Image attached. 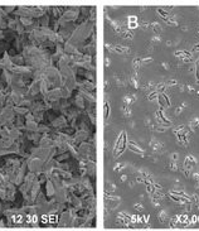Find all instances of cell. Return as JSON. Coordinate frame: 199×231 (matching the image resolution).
Wrapping results in <instances>:
<instances>
[{
    "label": "cell",
    "mask_w": 199,
    "mask_h": 231,
    "mask_svg": "<svg viewBox=\"0 0 199 231\" xmlns=\"http://www.w3.org/2000/svg\"><path fill=\"white\" fill-rule=\"evenodd\" d=\"M125 148H126V133L122 131L121 135L118 137V139L116 142V145H115V157L120 156V154L125 150Z\"/></svg>",
    "instance_id": "obj_1"
},
{
    "label": "cell",
    "mask_w": 199,
    "mask_h": 231,
    "mask_svg": "<svg viewBox=\"0 0 199 231\" xmlns=\"http://www.w3.org/2000/svg\"><path fill=\"white\" fill-rule=\"evenodd\" d=\"M157 101H159V104L161 105V107H169L171 105L170 104V100L168 97V95L164 93V92H161L160 95H157Z\"/></svg>",
    "instance_id": "obj_2"
},
{
    "label": "cell",
    "mask_w": 199,
    "mask_h": 231,
    "mask_svg": "<svg viewBox=\"0 0 199 231\" xmlns=\"http://www.w3.org/2000/svg\"><path fill=\"white\" fill-rule=\"evenodd\" d=\"M156 116H157V120H159V123H160V125H164V126H170V121L164 116L163 115V111L160 110V111H157L156 112Z\"/></svg>",
    "instance_id": "obj_3"
},
{
    "label": "cell",
    "mask_w": 199,
    "mask_h": 231,
    "mask_svg": "<svg viewBox=\"0 0 199 231\" xmlns=\"http://www.w3.org/2000/svg\"><path fill=\"white\" fill-rule=\"evenodd\" d=\"M127 147H129V149H130V150H132L134 153H136V154H141V156H144V152H143V149H141L140 147H139L136 143L130 142Z\"/></svg>",
    "instance_id": "obj_4"
},
{
    "label": "cell",
    "mask_w": 199,
    "mask_h": 231,
    "mask_svg": "<svg viewBox=\"0 0 199 231\" xmlns=\"http://www.w3.org/2000/svg\"><path fill=\"white\" fill-rule=\"evenodd\" d=\"M157 13L160 14V15H161L163 18H165V19H168V18L170 16V14H169V13H166V11H165L164 9H157Z\"/></svg>",
    "instance_id": "obj_5"
},
{
    "label": "cell",
    "mask_w": 199,
    "mask_h": 231,
    "mask_svg": "<svg viewBox=\"0 0 199 231\" xmlns=\"http://www.w3.org/2000/svg\"><path fill=\"white\" fill-rule=\"evenodd\" d=\"M195 79L199 81V60L195 63Z\"/></svg>",
    "instance_id": "obj_6"
},
{
    "label": "cell",
    "mask_w": 199,
    "mask_h": 231,
    "mask_svg": "<svg viewBox=\"0 0 199 231\" xmlns=\"http://www.w3.org/2000/svg\"><path fill=\"white\" fill-rule=\"evenodd\" d=\"M155 99H157V95H156V92H153V93H150V95H149V100H155Z\"/></svg>",
    "instance_id": "obj_7"
},
{
    "label": "cell",
    "mask_w": 199,
    "mask_h": 231,
    "mask_svg": "<svg viewBox=\"0 0 199 231\" xmlns=\"http://www.w3.org/2000/svg\"><path fill=\"white\" fill-rule=\"evenodd\" d=\"M171 158H173V159L175 161V159L178 158V154H176V153H173V154H171Z\"/></svg>",
    "instance_id": "obj_8"
}]
</instances>
